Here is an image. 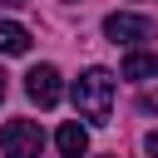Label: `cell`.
I'll return each mask as SVG.
<instances>
[{"label":"cell","mask_w":158,"mask_h":158,"mask_svg":"<svg viewBox=\"0 0 158 158\" xmlns=\"http://www.w3.org/2000/svg\"><path fill=\"white\" fill-rule=\"evenodd\" d=\"M69 99H74V114H79V118H89V123H109V114H114V74L99 69V64L84 69V74L74 79Z\"/></svg>","instance_id":"cell-1"},{"label":"cell","mask_w":158,"mask_h":158,"mask_svg":"<svg viewBox=\"0 0 158 158\" xmlns=\"http://www.w3.org/2000/svg\"><path fill=\"white\" fill-rule=\"evenodd\" d=\"M0 148L5 158H44V133L35 118H10L0 128Z\"/></svg>","instance_id":"cell-2"},{"label":"cell","mask_w":158,"mask_h":158,"mask_svg":"<svg viewBox=\"0 0 158 158\" xmlns=\"http://www.w3.org/2000/svg\"><path fill=\"white\" fill-rule=\"evenodd\" d=\"M104 35L114 44H138V40H153V20L148 15H133V10H114L104 20Z\"/></svg>","instance_id":"cell-3"},{"label":"cell","mask_w":158,"mask_h":158,"mask_svg":"<svg viewBox=\"0 0 158 158\" xmlns=\"http://www.w3.org/2000/svg\"><path fill=\"white\" fill-rule=\"evenodd\" d=\"M25 94H30L40 109H54V104H59V94H64L59 69H54V64H35V69L25 74Z\"/></svg>","instance_id":"cell-4"},{"label":"cell","mask_w":158,"mask_h":158,"mask_svg":"<svg viewBox=\"0 0 158 158\" xmlns=\"http://www.w3.org/2000/svg\"><path fill=\"white\" fill-rule=\"evenodd\" d=\"M123 79L153 84V79H158V54H153V49H128V54H123Z\"/></svg>","instance_id":"cell-5"},{"label":"cell","mask_w":158,"mask_h":158,"mask_svg":"<svg viewBox=\"0 0 158 158\" xmlns=\"http://www.w3.org/2000/svg\"><path fill=\"white\" fill-rule=\"evenodd\" d=\"M54 143H59L64 158H84V153H89V128H84V123H64V128L54 133Z\"/></svg>","instance_id":"cell-6"},{"label":"cell","mask_w":158,"mask_h":158,"mask_svg":"<svg viewBox=\"0 0 158 158\" xmlns=\"http://www.w3.org/2000/svg\"><path fill=\"white\" fill-rule=\"evenodd\" d=\"M0 54H30V30L15 20H0Z\"/></svg>","instance_id":"cell-7"},{"label":"cell","mask_w":158,"mask_h":158,"mask_svg":"<svg viewBox=\"0 0 158 158\" xmlns=\"http://www.w3.org/2000/svg\"><path fill=\"white\" fill-rule=\"evenodd\" d=\"M138 109H143V114H158V89H143V99H138Z\"/></svg>","instance_id":"cell-8"},{"label":"cell","mask_w":158,"mask_h":158,"mask_svg":"<svg viewBox=\"0 0 158 158\" xmlns=\"http://www.w3.org/2000/svg\"><path fill=\"white\" fill-rule=\"evenodd\" d=\"M148 153H153V158H158V128H153V133H148Z\"/></svg>","instance_id":"cell-9"},{"label":"cell","mask_w":158,"mask_h":158,"mask_svg":"<svg viewBox=\"0 0 158 158\" xmlns=\"http://www.w3.org/2000/svg\"><path fill=\"white\" fill-rule=\"evenodd\" d=\"M20 5H25V0H0V10H20Z\"/></svg>","instance_id":"cell-10"},{"label":"cell","mask_w":158,"mask_h":158,"mask_svg":"<svg viewBox=\"0 0 158 158\" xmlns=\"http://www.w3.org/2000/svg\"><path fill=\"white\" fill-rule=\"evenodd\" d=\"M5 79H10V74H5V69H0V99H5Z\"/></svg>","instance_id":"cell-11"}]
</instances>
